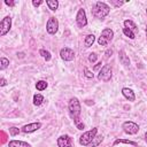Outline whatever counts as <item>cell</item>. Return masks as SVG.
Returning a JSON list of instances; mask_svg holds the SVG:
<instances>
[{"label": "cell", "instance_id": "28", "mask_svg": "<svg viewBox=\"0 0 147 147\" xmlns=\"http://www.w3.org/2000/svg\"><path fill=\"white\" fill-rule=\"evenodd\" d=\"M96 60H98V54H96V53H91V54L88 55V61H90L91 63L96 62Z\"/></svg>", "mask_w": 147, "mask_h": 147}, {"label": "cell", "instance_id": "8", "mask_svg": "<svg viewBox=\"0 0 147 147\" xmlns=\"http://www.w3.org/2000/svg\"><path fill=\"white\" fill-rule=\"evenodd\" d=\"M59 29V21L55 17H49L46 23V30L49 34H55Z\"/></svg>", "mask_w": 147, "mask_h": 147}, {"label": "cell", "instance_id": "9", "mask_svg": "<svg viewBox=\"0 0 147 147\" xmlns=\"http://www.w3.org/2000/svg\"><path fill=\"white\" fill-rule=\"evenodd\" d=\"M76 23L79 28H84V26L87 25V18H86L85 9H83V8L78 9L77 15H76Z\"/></svg>", "mask_w": 147, "mask_h": 147}, {"label": "cell", "instance_id": "24", "mask_svg": "<svg viewBox=\"0 0 147 147\" xmlns=\"http://www.w3.org/2000/svg\"><path fill=\"white\" fill-rule=\"evenodd\" d=\"M39 54L46 60V61H49L51 59H52V55H51V53L48 52V51H46V49H40L39 51Z\"/></svg>", "mask_w": 147, "mask_h": 147}, {"label": "cell", "instance_id": "6", "mask_svg": "<svg viewBox=\"0 0 147 147\" xmlns=\"http://www.w3.org/2000/svg\"><path fill=\"white\" fill-rule=\"evenodd\" d=\"M122 129L126 134H137L139 131V125L132 121H126L122 124Z\"/></svg>", "mask_w": 147, "mask_h": 147}, {"label": "cell", "instance_id": "19", "mask_svg": "<svg viewBox=\"0 0 147 147\" xmlns=\"http://www.w3.org/2000/svg\"><path fill=\"white\" fill-rule=\"evenodd\" d=\"M46 5L51 10H56L59 8V1L57 0H46Z\"/></svg>", "mask_w": 147, "mask_h": 147}, {"label": "cell", "instance_id": "4", "mask_svg": "<svg viewBox=\"0 0 147 147\" xmlns=\"http://www.w3.org/2000/svg\"><path fill=\"white\" fill-rule=\"evenodd\" d=\"M96 134H98V127H93L92 130L84 132V133L79 137V144H80L82 146H88Z\"/></svg>", "mask_w": 147, "mask_h": 147}, {"label": "cell", "instance_id": "29", "mask_svg": "<svg viewBox=\"0 0 147 147\" xmlns=\"http://www.w3.org/2000/svg\"><path fill=\"white\" fill-rule=\"evenodd\" d=\"M110 3H111V5H114V6H116V7H119V6L124 5V2H123V1H114V0H111V1H110Z\"/></svg>", "mask_w": 147, "mask_h": 147}, {"label": "cell", "instance_id": "31", "mask_svg": "<svg viewBox=\"0 0 147 147\" xmlns=\"http://www.w3.org/2000/svg\"><path fill=\"white\" fill-rule=\"evenodd\" d=\"M41 3H42V0H38V1L33 0V1H32V5H33L34 7H38V6H40Z\"/></svg>", "mask_w": 147, "mask_h": 147}, {"label": "cell", "instance_id": "34", "mask_svg": "<svg viewBox=\"0 0 147 147\" xmlns=\"http://www.w3.org/2000/svg\"><path fill=\"white\" fill-rule=\"evenodd\" d=\"M100 67H101V62H98V63L95 64V67H94V70H98V69H100Z\"/></svg>", "mask_w": 147, "mask_h": 147}, {"label": "cell", "instance_id": "3", "mask_svg": "<svg viewBox=\"0 0 147 147\" xmlns=\"http://www.w3.org/2000/svg\"><path fill=\"white\" fill-rule=\"evenodd\" d=\"M113 38H114V31L109 28H106L102 30V32L98 39V44L100 46H107L113 40Z\"/></svg>", "mask_w": 147, "mask_h": 147}, {"label": "cell", "instance_id": "16", "mask_svg": "<svg viewBox=\"0 0 147 147\" xmlns=\"http://www.w3.org/2000/svg\"><path fill=\"white\" fill-rule=\"evenodd\" d=\"M124 28H126V29H130L131 31H137L138 30V28H137V25H136V23L133 22V21H131V20H125L124 21Z\"/></svg>", "mask_w": 147, "mask_h": 147}, {"label": "cell", "instance_id": "37", "mask_svg": "<svg viewBox=\"0 0 147 147\" xmlns=\"http://www.w3.org/2000/svg\"><path fill=\"white\" fill-rule=\"evenodd\" d=\"M146 14H147V9H146Z\"/></svg>", "mask_w": 147, "mask_h": 147}, {"label": "cell", "instance_id": "23", "mask_svg": "<svg viewBox=\"0 0 147 147\" xmlns=\"http://www.w3.org/2000/svg\"><path fill=\"white\" fill-rule=\"evenodd\" d=\"M9 65V60L7 57H1L0 59V70H5Z\"/></svg>", "mask_w": 147, "mask_h": 147}, {"label": "cell", "instance_id": "17", "mask_svg": "<svg viewBox=\"0 0 147 147\" xmlns=\"http://www.w3.org/2000/svg\"><path fill=\"white\" fill-rule=\"evenodd\" d=\"M102 140H103V137L96 134V136L94 137V139L91 141V144H90L87 147H96V146H99V145L102 142Z\"/></svg>", "mask_w": 147, "mask_h": 147}, {"label": "cell", "instance_id": "1", "mask_svg": "<svg viewBox=\"0 0 147 147\" xmlns=\"http://www.w3.org/2000/svg\"><path fill=\"white\" fill-rule=\"evenodd\" d=\"M68 109H69V114H70L71 118L74 119V123L79 122L80 121L82 108H80V102H79V100L77 98H71L69 100Z\"/></svg>", "mask_w": 147, "mask_h": 147}, {"label": "cell", "instance_id": "22", "mask_svg": "<svg viewBox=\"0 0 147 147\" xmlns=\"http://www.w3.org/2000/svg\"><path fill=\"white\" fill-rule=\"evenodd\" d=\"M47 82L46 80H38L37 83H36V88L38 90V91H44V90H46V87H47Z\"/></svg>", "mask_w": 147, "mask_h": 147}, {"label": "cell", "instance_id": "11", "mask_svg": "<svg viewBox=\"0 0 147 147\" xmlns=\"http://www.w3.org/2000/svg\"><path fill=\"white\" fill-rule=\"evenodd\" d=\"M40 127H41V123L40 122H33V123H30V124L24 125L21 129V131L24 132V133H32V132L39 130Z\"/></svg>", "mask_w": 147, "mask_h": 147}, {"label": "cell", "instance_id": "2", "mask_svg": "<svg viewBox=\"0 0 147 147\" xmlns=\"http://www.w3.org/2000/svg\"><path fill=\"white\" fill-rule=\"evenodd\" d=\"M110 11V7L102 1H96L93 6V15L95 18L103 20Z\"/></svg>", "mask_w": 147, "mask_h": 147}, {"label": "cell", "instance_id": "32", "mask_svg": "<svg viewBox=\"0 0 147 147\" xmlns=\"http://www.w3.org/2000/svg\"><path fill=\"white\" fill-rule=\"evenodd\" d=\"M6 85H7V80L2 77V78L0 79V86H1V87H3V86H6Z\"/></svg>", "mask_w": 147, "mask_h": 147}, {"label": "cell", "instance_id": "7", "mask_svg": "<svg viewBox=\"0 0 147 147\" xmlns=\"http://www.w3.org/2000/svg\"><path fill=\"white\" fill-rule=\"evenodd\" d=\"M10 28H11V17L9 15H7L0 22V36L3 37L5 34H7L10 30Z\"/></svg>", "mask_w": 147, "mask_h": 147}, {"label": "cell", "instance_id": "33", "mask_svg": "<svg viewBox=\"0 0 147 147\" xmlns=\"http://www.w3.org/2000/svg\"><path fill=\"white\" fill-rule=\"evenodd\" d=\"M5 3H6L7 6H14L16 2H15V1H8V0H5Z\"/></svg>", "mask_w": 147, "mask_h": 147}, {"label": "cell", "instance_id": "12", "mask_svg": "<svg viewBox=\"0 0 147 147\" xmlns=\"http://www.w3.org/2000/svg\"><path fill=\"white\" fill-rule=\"evenodd\" d=\"M57 146L59 147H72L71 138L68 134H62L57 138Z\"/></svg>", "mask_w": 147, "mask_h": 147}, {"label": "cell", "instance_id": "15", "mask_svg": "<svg viewBox=\"0 0 147 147\" xmlns=\"http://www.w3.org/2000/svg\"><path fill=\"white\" fill-rule=\"evenodd\" d=\"M8 147H31V145L22 140H10L8 142Z\"/></svg>", "mask_w": 147, "mask_h": 147}, {"label": "cell", "instance_id": "35", "mask_svg": "<svg viewBox=\"0 0 147 147\" xmlns=\"http://www.w3.org/2000/svg\"><path fill=\"white\" fill-rule=\"evenodd\" d=\"M145 141H146V144H147V132L145 133Z\"/></svg>", "mask_w": 147, "mask_h": 147}, {"label": "cell", "instance_id": "10", "mask_svg": "<svg viewBox=\"0 0 147 147\" xmlns=\"http://www.w3.org/2000/svg\"><path fill=\"white\" fill-rule=\"evenodd\" d=\"M60 56L63 61H72L75 59V52L69 47H63L60 51Z\"/></svg>", "mask_w": 147, "mask_h": 147}, {"label": "cell", "instance_id": "26", "mask_svg": "<svg viewBox=\"0 0 147 147\" xmlns=\"http://www.w3.org/2000/svg\"><path fill=\"white\" fill-rule=\"evenodd\" d=\"M20 132H21V130H20L18 127H16V126H11V127H9V134H10L11 137L17 136Z\"/></svg>", "mask_w": 147, "mask_h": 147}, {"label": "cell", "instance_id": "27", "mask_svg": "<svg viewBox=\"0 0 147 147\" xmlns=\"http://www.w3.org/2000/svg\"><path fill=\"white\" fill-rule=\"evenodd\" d=\"M84 75H85V77H86V78H90V79L94 77V74H93L88 68H86V67L84 68Z\"/></svg>", "mask_w": 147, "mask_h": 147}, {"label": "cell", "instance_id": "20", "mask_svg": "<svg viewBox=\"0 0 147 147\" xmlns=\"http://www.w3.org/2000/svg\"><path fill=\"white\" fill-rule=\"evenodd\" d=\"M42 102H44V96H42L40 93H36V94L33 95V105L38 107V106H40Z\"/></svg>", "mask_w": 147, "mask_h": 147}, {"label": "cell", "instance_id": "21", "mask_svg": "<svg viewBox=\"0 0 147 147\" xmlns=\"http://www.w3.org/2000/svg\"><path fill=\"white\" fill-rule=\"evenodd\" d=\"M117 144H129V145H132V146L138 145L136 141H132V140H129V139H116L114 141V145H117Z\"/></svg>", "mask_w": 147, "mask_h": 147}, {"label": "cell", "instance_id": "30", "mask_svg": "<svg viewBox=\"0 0 147 147\" xmlns=\"http://www.w3.org/2000/svg\"><path fill=\"white\" fill-rule=\"evenodd\" d=\"M111 54H113V49H111V48H108V49L105 52V57L108 59L109 56H111Z\"/></svg>", "mask_w": 147, "mask_h": 147}, {"label": "cell", "instance_id": "14", "mask_svg": "<svg viewBox=\"0 0 147 147\" xmlns=\"http://www.w3.org/2000/svg\"><path fill=\"white\" fill-rule=\"evenodd\" d=\"M118 59H119L121 64H123L124 67H129V65H130V59H129V56L125 54L124 51H119V53H118Z\"/></svg>", "mask_w": 147, "mask_h": 147}, {"label": "cell", "instance_id": "13", "mask_svg": "<svg viewBox=\"0 0 147 147\" xmlns=\"http://www.w3.org/2000/svg\"><path fill=\"white\" fill-rule=\"evenodd\" d=\"M122 94H123V96H124L126 100H129V101H134V100H136V94H134V92H133L131 88H129V87H123V88H122Z\"/></svg>", "mask_w": 147, "mask_h": 147}, {"label": "cell", "instance_id": "36", "mask_svg": "<svg viewBox=\"0 0 147 147\" xmlns=\"http://www.w3.org/2000/svg\"><path fill=\"white\" fill-rule=\"evenodd\" d=\"M146 38H147V24H146Z\"/></svg>", "mask_w": 147, "mask_h": 147}, {"label": "cell", "instance_id": "18", "mask_svg": "<svg viewBox=\"0 0 147 147\" xmlns=\"http://www.w3.org/2000/svg\"><path fill=\"white\" fill-rule=\"evenodd\" d=\"M94 41H95V37H94V34H87V36L85 37V40H84V42H85V47H91V46L94 44Z\"/></svg>", "mask_w": 147, "mask_h": 147}, {"label": "cell", "instance_id": "25", "mask_svg": "<svg viewBox=\"0 0 147 147\" xmlns=\"http://www.w3.org/2000/svg\"><path fill=\"white\" fill-rule=\"evenodd\" d=\"M123 33H124L126 37H129L130 39H134V38H136V34H134V32H133V31H131L130 29L123 28Z\"/></svg>", "mask_w": 147, "mask_h": 147}, {"label": "cell", "instance_id": "5", "mask_svg": "<svg viewBox=\"0 0 147 147\" xmlns=\"http://www.w3.org/2000/svg\"><path fill=\"white\" fill-rule=\"evenodd\" d=\"M113 76V69L110 64H105L101 67V69L99 70L98 74V79L102 80V82H109L110 78Z\"/></svg>", "mask_w": 147, "mask_h": 147}]
</instances>
